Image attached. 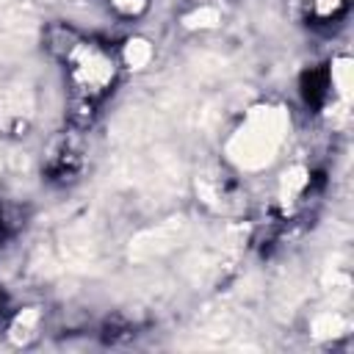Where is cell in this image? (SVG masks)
<instances>
[{
    "instance_id": "cell-3",
    "label": "cell",
    "mask_w": 354,
    "mask_h": 354,
    "mask_svg": "<svg viewBox=\"0 0 354 354\" xmlns=\"http://www.w3.org/2000/svg\"><path fill=\"white\" fill-rule=\"evenodd\" d=\"M33 39V0H0V61Z\"/></svg>"
},
{
    "instance_id": "cell-13",
    "label": "cell",
    "mask_w": 354,
    "mask_h": 354,
    "mask_svg": "<svg viewBox=\"0 0 354 354\" xmlns=\"http://www.w3.org/2000/svg\"><path fill=\"white\" fill-rule=\"evenodd\" d=\"M340 6V0H318V14H332Z\"/></svg>"
},
{
    "instance_id": "cell-6",
    "label": "cell",
    "mask_w": 354,
    "mask_h": 354,
    "mask_svg": "<svg viewBox=\"0 0 354 354\" xmlns=\"http://www.w3.org/2000/svg\"><path fill=\"white\" fill-rule=\"evenodd\" d=\"M346 332V318L337 313V310H324V313H318L315 318H313V335L318 337V340H324V337H337V335H343Z\"/></svg>"
},
{
    "instance_id": "cell-8",
    "label": "cell",
    "mask_w": 354,
    "mask_h": 354,
    "mask_svg": "<svg viewBox=\"0 0 354 354\" xmlns=\"http://www.w3.org/2000/svg\"><path fill=\"white\" fill-rule=\"evenodd\" d=\"M152 58V44L147 39H130L127 47H124V61L133 66V69H141L147 66Z\"/></svg>"
},
{
    "instance_id": "cell-5",
    "label": "cell",
    "mask_w": 354,
    "mask_h": 354,
    "mask_svg": "<svg viewBox=\"0 0 354 354\" xmlns=\"http://www.w3.org/2000/svg\"><path fill=\"white\" fill-rule=\"evenodd\" d=\"M75 75H77V80H80L86 88L97 91V88H102V86L111 80L113 66H111V61H108L102 53L83 47V50L77 53V61H75Z\"/></svg>"
},
{
    "instance_id": "cell-7",
    "label": "cell",
    "mask_w": 354,
    "mask_h": 354,
    "mask_svg": "<svg viewBox=\"0 0 354 354\" xmlns=\"http://www.w3.org/2000/svg\"><path fill=\"white\" fill-rule=\"evenodd\" d=\"M36 324H39V310H36V307L22 310V313L14 318V324H11V340H14V343H28V340L33 337Z\"/></svg>"
},
{
    "instance_id": "cell-10",
    "label": "cell",
    "mask_w": 354,
    "mask_h": 354,
    "mask_svg": "<svg viewBox=\"0 0 354 354\" xmlns=\"http://www.w3.org/2000/svg\"><path fill=\"white\" fill-rule=\"evenodd\" d=\"M307 185V169L304 166H293L282 174V199L290 202L296 194H301V188Z\"/></svg>"
},
{
    "instance_id": "cell-9",
    "label": "cell",
    "mask_w": 354,
    "mask_h": 354,
    "mask_svg": "<svg viewBox=\"0 0 354 354\" xmlns=\"http://www.w3.org/2000/svg\"><path fill=\"white\" fill-rule=\"evenodd\" d=\"M185 28H199V30H205V28H216L218 22H221V14H218V8H213V6H202V8H196V11H191V14H185Z\"/></svg>"
},
{
    "instance_id": "cell-12",
    "label": "cell",
    "mask_w": 354,
    "mask_h": 354,
    "mask_svg": "<svg viewBox=\"0 0 354 354\" xmlns=\"http://www.w3.org/2000/svg\"><path fill=\"white\" fill-rule=\"evenodd\" d=\"M113 6L122 11V14H138L144 8V0H113Z\"/></svg>"
},
{
    "instance_id": "cell-1",
    "label": "cell",
    "mask_w": 354,
    "mask_h": 354,
    "mask_svg": "<svg viewBox=\"0 0 354 354\" xmlns=\"http://www.w3.org/2000/svg\"><path fill=\"white\" fill-rule=\"evenodd\" d=\"M288 130H290V119L282 108L257 105L246 113L243 124L227 141V158L243 171L266 169L285 144Z\"/></svg>"
},
{
    "instance_id": "cell-2",
    "label": "cell",
    "mask_w": 354,
    "mask_h": 354,
    "mask_svg": "<svg viewBox=\"0 0 354 354\" xmlns=\"http://www.w3.org/2000/svg\"><path fill=\"white\" fill-rule=\"evenodd\" d=\"M188 232V221L183 216H171L144 232H138L133 241H130V260L133 263H149V260H158L163 257L166 252H171Z\"/></svg>"
},
{
    "instance_id": "cell-4",
    "label": "cell",
    "mask_w": 354,
    "mask_h": 354,
    "mask_svg": "<svg viewBox=\"0 0 354 354\" xmlns=\"http://www.w3.org/2000/svg\"><path fill=\"white\" fill-rule=\"evenodd\" d=\"M33 113V88L25 80H11L0 88V127H17Z\"/></svg>"
},
{
    "instance_id": "cell-11",
    "label": "cell",
    "mask_w": 354,
    "mask_h": 354,
    "mask_svg": "<svg viewBox=\"0 0 354 354\" xmlns=\"http://www.w3.org/2000/svg\"><path fill=\"white\" fill-rule=\"evenodd\" d=\"M332 77L337 83V91L343 100H348V91H351V61L348 58H340L335 66H332Z\"/></svg>"
}]
</instances>
